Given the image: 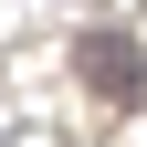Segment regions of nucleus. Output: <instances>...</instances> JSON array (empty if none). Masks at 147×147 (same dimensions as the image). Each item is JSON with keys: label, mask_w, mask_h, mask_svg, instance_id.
Wrapping results in <instances>:
<instances>
[{"label": "nucleus", "mask_w": 147, "mask_h": 147, "mask_svg": "<svg viewBox=\"0 0 147 147\" xmlns=\"http://www.w3.org/2000/svg\"><path fill=\"white\" fill-rule=\"evenodd\" d=\"M74 74H84V95H105V105H147V53L126 42L116 21L74 42Z\"/></svg>", "instance_id": "f257e3e1"}]
</instances>
